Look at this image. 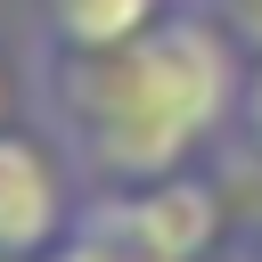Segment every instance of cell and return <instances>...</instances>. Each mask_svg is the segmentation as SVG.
<instances>
[{"instance_id":"obj_1","label":"cell","mask_w":262,"mask_h":262,"mask_svg":"<svg viewBox=\"0 0 262 262\" xmlns=\"http://www.w3.org/2000/svg\"><path fill=\"white\" fill-rule=\"evenodd\" d=\"M246 49L213 8H172L131 49H49V123L74 172L98 188H147L188 172L205 139L237 123Z\"/></svg>"},{"instance_id":"obj_2","label":"cell","mask_w":262,"mask_h":262,"mask_svg":"<svg viewBox=\"0 0 262 262\" xmlns=\"http://www.w3.org/2000/svg\"><path fill=\"white\" fill-rule=\"evenodd\" d=\"M74 164L33 131H0V262H41L74 237Z\"/></svg>"},{"instance_id":"obj_3","label":"cell","mask_w":262,"mask_h":262,"mask_svg":"<svg viewBox=\"0 0 262 262\" xmlns=\"http://www.w3.org/2000/svg\"><path fill=\"white\" fill-rule=\"evenodd\" d=\"M172 8L164 0H41V25H49V49H131L139 33H156Z\"/></svg>"},{"instance_id":"obj_4","label":"cell","mask_w":262,"mask_h":262,"mask_svg":"<svg viewBox=\"0 0 262 262\" xmlns=\"http://www.w3.org/2000/svg\"><path fill=\"white\" fill-rule=\"evenodd\" d=\"M237 147L246 156H262V57H246V82H237Z\"/></svg>"},{"instance_id":"obj_5","label":"cell","mask_w":262,"mask_h":262,"mask_svg":"<svg viewBox=\"0 0 262 262\" xmlns=\"http://www.w3.org/2000/svg\"><path fill=\"white\" fill-rule=\"evenodd\" d=\"M213 16H221V33L246 57H262V0H213Z\"/></svg>"},{"instance_id":"obj_6","label":"cell","mask_w":262,"mask_h":262,"mask_svg":"<svg viewBox=\"0 0 262 262\" xmlns=\"http://www.w3.org/2000/svg\"><path fill=\"white\" fill-rule=\"evenodd\" d=\"M0 131H8V66H0Z\"/></svg>"}]
</instances>
